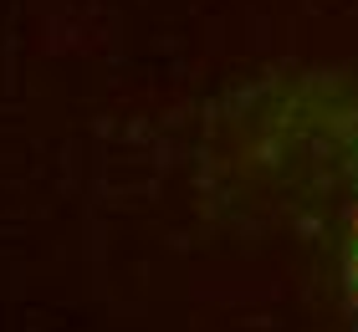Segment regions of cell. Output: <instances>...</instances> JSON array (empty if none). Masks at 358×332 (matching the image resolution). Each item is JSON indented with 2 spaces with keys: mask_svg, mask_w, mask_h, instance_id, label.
Returning <instances> with one entry per match:
<instances>
[{
  "mask_svg": "<svg viewBox=\"0 0 358 332\" xmlns=\"http://www.w3.org/2000/svg\"><path fill=\"white\" fill-rule=\"evenodd\" d=\"M348 287L358 296V225H353V245H348Z\"/></svg>",
  "mask_w": 358,
  "mask_h": 332,
  "instance_id": "1",
  "label": "cell"
}]
</instances>
